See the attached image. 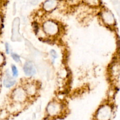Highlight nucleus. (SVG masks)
I'll use <instances>...</instances> for the list:
<instances>
[{"label": "nucleus", "instance_id": "2eb2a0df", "mask_svg": "<svg viewBox=\"0 0 120 120\" xmlns=\"http://www.w3.org/2000/svg\"><path fill=\"white\" fill-rule=\"evenodd\" d=\"M5 53L7 55L11 54V48L10 45H9L8 42H6V43H5Z\"/></svg>", "mask_w": 120, "mask_h": 120}, {"label": "nucleus", "instance_id": "aec40b11", "mask_svg": "<svg viewBox=\"0 0 120 120\" xmlns=\"http://www.w3.org/2000/svg\"><path fill=\"white\" fill-rule=\"evenodd\" d=\"M1 84H2V81H1V79H0V86H1Z\"/></svg>", "mask_w": 120, "mask_h": 120}, {"label": "nucleus", "instance_id": "7ed1b4c3", "mask_svg": "<svg viewBox=\"0 0 120 120\" xmlns=\"http://www.w3.org/2000/svg\"><path fill=\"white\" fill-rule=\"evenodd\" d=\"M113 114V108L109 103L102 104L94 114V120H111Z\"/></svg>", "mask_w": 120, "mask_h": 120}, {"label": "nucleus", "instance_id": "f257e3e1", "mask_svg": "<svg viewBox=\"0 0 120 120\" xmlns=\"http://www.w3.org/2000/svg\"><path fill=\"white\" fill-rule=\"evenodd\" d=\"M65 105L59 100H53L49 102L46 108V113L51 119L60 118L65 113Z\"/></svg>", "mask_w": 120, "mask_h": 120}, {"label": "nucleus", "instance_id": "f8f14e48", "mask_svg": "<svg viewBox=\"0 0 120 120\" xmlns=\"http://www.w3.org/2000/svg\"><path fill=\"white\" fill-rule=\"evenodd\" d=\"M11 74L12 76L14 77V78H16L19 75V71L18 70V68L15 64H12L11 67Z\"/></svg>", "mask_w": 120, "mask_h": 120}, {"label": "nucleus", "instance_id": "f3484780", "mask_svg": "<svg viewBox=\"0 0 120 120\" xmlns=\"http://www.w3.org/2000/svg\"><path fill=\"white\" fill-rule=\"evenodd\" d=\"M2 15H1V14H0V29H1V26H2Z\"/></svg>", "mask_w": 120, "mask_h": 120}, {"label": "nucleus", "instance_id": "dca6fc26", "mask_svg": "<svg viewBox=\"0 0 120 120\" xmlns=\"http://www.w3.org/2000/svg\"><path fill=\"white\" fill-rule=\"evenodd\" d=\"M5 62V57L3 54L0 52V67L2 66Z\"/></svg>", "mask_w": 120, "mask_h": 120}, {"label": "nucleus", "instance_id": "423d86ee", "mask_svg": "<svg viewBox=\"0 0 120 120\" xmlns=\"http://www.w3.org/2000/svg\"><path fill=\"white\" fill-rule=\"evenodd\" d=\"M25 90L26 93L29 98H35L39 91V84L36 81L29 80L25 81L24 84L22 85Z\"/></svg>", "mask_w": 120, "mask_h": 120}, {"label": "nucleus", "instance_id": "4468645a", "mask_svg": "<svg viewBox=\"0 0 120 120\" xmlns=\"http://www.w3.org/2000/svg\"><path fill=\"white\" fill-rule=\"evenodd\" d=\"M50 56H51L52 58L53 62H54L55 60L57 59V57H58V54L56 52V50H54V49H51V50H50Z\"/></svg>", "mask_w": 120, "mask_h": 120}, {"label": "nucleus", "instance_id": "9d476101", "mask_svg": "<svg viewBox=\"0 0 120 120\" xmlns=\"http://www.w3.org/2000/svg\"><path fill=\"white\" fill-rule=\"evenodd\" d=\"M59 4L58 0H46L42 5V8L46 12H52L55 10Z\"/></svg>", "mask_w": 120, "mask_h": 120}, {"label": "nucleus", "instance_id": "ddd939ff", "mask_svg": "<svg viewBox=\"0 0 120 120\" xmlns=\"http://www.w3.org/2000/svg\"><path fill=\"white\" fill-rule=\"evenodd\" d=\"M11 57H12L14 61L17 63H20L21 62V56L18 55V54L16 53L12 52L11 54Z\"/></svg>", "mask_w": 120, "mask_h": 120}, {"label": "nucleus", "instance_id": "6e6552de", "mask_svg": "<svg viewBox=\"0 0 120 120\" xmlns=\"http://www.w3.org/2000/svg\"><path fill=\"white\" fill-rule=\"evenodd\" d=\"M23 71L26 77H31L36 73V69L34 63L32 61L28 60L23 65Z\"/></svg>", "mask_w": 120, "mask_h": 120}, {"label": "nucleus", "instance_id": "1a4fd4ad", "mask_svg": "<svg viewBox=\"0 0 120 120\" xmlns=\"http://www.w3.org/2000/svg\"><path fill=\"white\" fill-rule=\"evenodd\" d=\"M16 83V80L15 78H14L11 73L8 70L5 72L3 80H2V84L7 89L12 87L15 85Z\"/></svg>", "mask_w": 120, "mask_h": 120}, {"label": "nucleus", "instance_id": "39448f33", "mask_svg": "<svg viewBox=\"0 0 120 120\" xmlns=\"http://www.w3.org/2000/svg\"><path fill=\"white\" fill-rule=\"evenodd\" d=\"M100 18L104 25L109 28H113L116 24V20L112 12L108 9H104L100 12Z\"/></svg>", "mask_w": 120, "mask_h": 120}, {"label": "nucleus", "instance_id": "20e7f679", "mask_svg": "<svg viewBox=\"0 0 120 120\" xmlns=\"http://www.w3.org/2000/svg\"><path fill=\"white\" fill-rule=\"evenodd\" d=\"M11 99L13 103L23 104L28 101L29 97L23 87L19 86L12 90L11 94Z\"/></svg>", "mask_w": 120, "mask_h": 120}, {"label": "nucleus", "instance_id": "9b49d317", "mask_svg": "<svg viewBox=\"0 0 120 120\" xmlns=\"http://www.w3.org/2000/svg\"><path fill=\"white\" fill-rule=\"evenodd\" d=\"M83 2L87 5L88 6L91 7H98L100 5V0H83Z\"/></svg>", "mask_w": 120, "mask_h": 120}, {"label": "nucleus", "instance_id": "a211bd4d", "mask_svg": "<svg viewBox=\"0 0 120 120\" xmlns=\"http://www.w3.org/2000/svg\"><path fill=\"white\" fill-rule=\"evenodd\" d=\"M69 1H70V2H73V4H75L77 3V2H78L79 0H69Z\"/></svg>", "mask_w": 120, "mask_h": 120}, {"label": "nucleus", "instance_id": "0eeeda50", "mask_svg": "<svg viewBox=\"0 0 120 120\" xmlns=\"http://www.w3.org/2000/svg\"><path fill=\"white\" fill-rule=\"evenodd\" d=\"M109 78L112 82H116L120 77V61L116 59L112 61L109 68Z\"/></svg>", "mask_w": 120, "mask_h": 120}, {"label": "nucleus", "instance_id": "f03ea898", "mask_svg": "<svg viewBox=\"0 0 120 120\" xmlns=\"http://www.w3.org/2000/svg\"><path fill=\"white\" fill-rule=\"evenodd\" d=\"M41 27L48 37H56L59 35L61 31L60 25L52 19H47L43 21Z\"/></svg>", "mask_w": 120, "mask_h": 120}, {"label": "nucleus", "instance_id": "6ab92c4d", "mask_svg": "<svg viewBox=\"0 0 120 120\" xmlns=\"http://www.w3.org/2000/svg\"><path fill=\"white\" fill-rule=\"evenodd\" d=\"M42 120H52V119H51V118H48V117H47V118H44V119H43Z\"/></svg>", "mask_w": 120, "mask_h": 120}]
</instances>
